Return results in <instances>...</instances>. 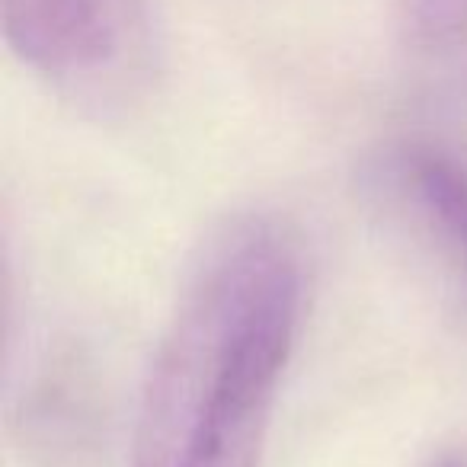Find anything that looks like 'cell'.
I'll return each mask as SVG.
<instances>
[{
  "label": "cell",
  "mask_w": 467,
  "mask_h": 467,
  "mask_svg": "<svg viewBox=\"0 0 467 467\" xmlns=\"http://www.w3.org/2000/svg\"><path fill=\"white\" fill-rule=\"evenodd\" d=\"M429 467H467V458L461 451H448V454H441V458H435Z\"/></svg>",
  "instance_id": "5"
},
{
  "label": "cell",
  "mask_w": 467,
  "mask_h": 467,
  "mask_svg": "<svg viewBox=\"0 0 467 467\" xmlns=\"http://www.w3.org/2000/svg\"><path fill=\"white\" fill-rule=\"evenodd\" d=\"M305 311V256L282 221L214 234L144 375L129 467H260Z\"/></svg>",
  "instance_id": "1"
},
{
  "label": "cell",
  "mask_w": 467,
  "mask_h": 467,
  "mask_svg": "<svg viewBox=\"0 0 467 467\" xmlns=\"http://www.w3.org/2000/svg\"><path fill=\"white\" fill-rule=\"evenodd\" d=\"M7 46L87 112L135 103L154 74L148 0H0Z\"/></svg>",
  "instance_id": "2"
},
{
  "label": "cell",
  "mask_w": 467,
  "mask_h": 467,
  "mask_svg": "<svg viewBox=\"0 0 467 467\" xmlns=\"http://www.w3.org/2000/svg\"><path fill=\"white\" fill-rule=\"evenodd\" d=\"M407 186L429 224L445 237L467 269V161L448 154H420L407 161Z\"/></svg>",
  "instance_id": "3"
},
{
  "label": "cell",
  "mask_w": 467,
  "mask_h": 467,
  "mask_svg": "<svg viewBox=\"0 0 467 467\" xmlns=\"http://www.w3.org/2000/svg\"><path fill=\"white\" fill-rule=\"evenodd\" d=\"M400 26L426 65L467 74V0H403Z\"/></svg>",
  "instance_id": "4"
}]
</instances>
